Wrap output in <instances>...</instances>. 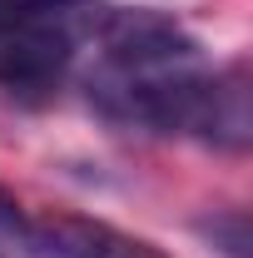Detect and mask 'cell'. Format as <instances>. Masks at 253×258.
Here are the masks:
<instances>
[{"instance_id": "2", "label": "cell", "mask_w": 253, "mask_h": 258, "mask_svg": "<svg viewBox=\"0 0 253 258\" xmlns=\"http://www.w3.org/2000/svg\"><path fill=\"white\" fill-rule=\"evenodd\" d=\"M99 45H104V70L109 75H164V70L199 64V40L174 15L149 10V5L104 10Z\"/></svg>"}, {"instance_id": "4", "label": "cell", "mask_w": 253, "mask_h": 258, "mask_svg": "<svg viewBox=\"0 0 253 258\" xmlns=\"http://www.w3.org/2000/svg\"><path fill=\"white\" fill-rule=\"evenodd\" d=\"M0 243H30V219L5 189H0Z\"/></svg>"}, {"instance_id": "5", "label": "cell", "mask_w": 253, "mask_h": 258, "mask_svg": "<svg viewBox=\"0 0 253 258\" xmlns=\"http://www.w3.org/2000/svg\"><path fill=\"white\" fill-rule=\"evenodd\" d=\"M0 5H5V0H0Z\"/></svg>"}, {"instance_id": "1", "label": "cell", "mask_w": 253, "mask_h": 258, "mask_svg": "<svg viewBox=\"0 0 253 258\" xmlns=\"http://www.w3.org/2000/svg\"><path fill=\"white\" fill-rule=\"evenodd\" d=\"M104 0H5L0 5V90H50L80 40L99 30Z\"/></svg>"}, {"instance_id": "3", "label": "cell", "mask_w": 253, "mask_h": 258, "mask_svg": "<svg viewBox=\"0 0 253 258\" xmlns=\"http://www.w3.org/2000/svg\"><path fill=\"white\" fill-rule=\"evenodd\" d=\"M30 248L40 258H169L149 238H134L124 228L80 219V214H55L30 224Z\"/></svg>"}]
</instances>
